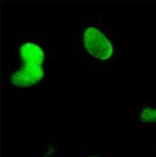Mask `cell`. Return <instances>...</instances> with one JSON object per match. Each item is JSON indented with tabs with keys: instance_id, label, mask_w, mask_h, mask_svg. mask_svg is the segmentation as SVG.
I'll return each instance as SVG.
<instances>
[{
	"instance_id": "6da1fadb",
	"label": "cell",
	"mask_w": 156,
	"mask_h": 157,
	"mask_svg": "<svg viewBox=\"0 0 156 157\" xmlns=\"http://www.w3.org/2000/svg\"><path fill=\"white\" fill-rule=\"evenodd\" d=\"M59 52L51 44L44 26L20 27L14 31L10 65L2 75L1 84L16 96H27L48 82Z\"/></svg>"
},
{
	"instance_id": "7a4b0ae2",
	"label": "cell",
	"mask_w": 156,
	"mask_h": 157,
	"mask_svg": "<svg viewBox=\"0 0 156 157\" xmlns=\"http://www.w3.org/2000/svg\"><path fill=\"white\" fill-rule=\"evenodd\" d=\"M71 40L74 58L89 75L120 73V33L106 17L75 15Z\"/></svg>"
},
{
	"instance_id": "3957f363",
	"label": "cell",
	"mask_w": 156,
	"mask_h": 157,
	"mask_svg": "<svg viewBox=\"0 0 156 157\" xmlns=\"http://www.w3.org/2000/svg\"><path fill=\"white\" fill-rule=\"evenodd\" d=\"M132 119L133 126L137 131L148 134L156 132V101L146 100L135 104Z\"/></svg>"
},
{
	"instance_id": "277c9868",
	"label": "cell",
	"mask_w": 156,
	"mask_h": 157,
	"mask_svg": "<svg viewBox=\"0 0 156 157\" xmlns=\"http://www.w3.org/2000/svg\"><path fill=\"white\" fill-rule=\"evenodd\" d=\"M72 157H120L118 147L98 146V147H72Z\"/></svg>"
},
{
	"instance_id": "5b68a950",
	"label": "cell",
	"mask_w": 156,
	"mask_h": 157,
	"mask_svg": "<svg viewBox=\"0 0 156 157\" xmlns=\"http://www.w3.org/2000/svg\"><path fill=\"white\" fill-rule=\"evenodd\" d=\"M40 157H59V134H44Z\"/></svg>"
},
{
	"instance_id": "8992f818",
	"label": "cell",
	"mask_w": 156,
	"mask_h": 157,
	"mask_svg": "<svg viewBox=\"0 0 156 157\" xmlns=\"http://www.w3.org/2000/svg\"><path fill=\"white\" fill-rule=\"evenodd\" d=\"M149 144L151 148L156 152V132L149 134Z\"/></svg>"
}]
</instances>
